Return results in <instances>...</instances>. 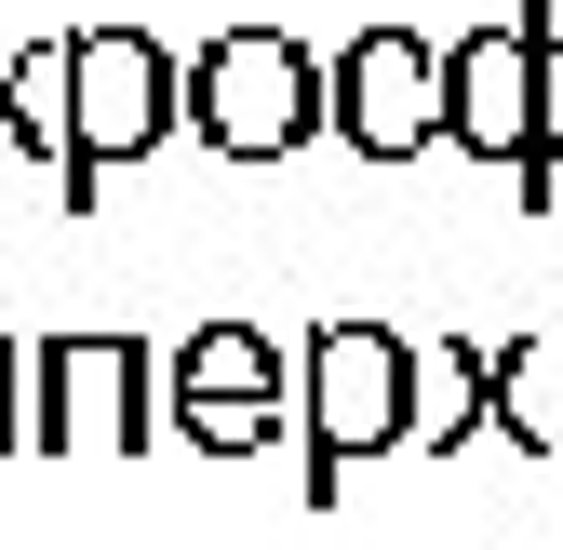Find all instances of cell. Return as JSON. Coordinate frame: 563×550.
I'll use <instances>...</instances> for the list:
<instances>
[{
	"label": "cell",
	"mask_w": 563,
	"mask_h": 550,
	"mask_svg": "<svg viewBox=\"0 0 563 550\" xmlns=\"http://www.w3.org/2000/svg\"><path fill=\"white\" fill-rule=\"evenodd\" d=\"M296 443H309V510L349 497L363 457H402L416 443V336L402 322H322L296 350Z\"/></svg>",
	"instance_id": "obj_1"
},
{
	"label": "cell",
	"mask_w": 563,
	"mask_h": 550,
	"mask_svg": "<svg viewBox=\"0 0 563 550\" xmlns=\"http://www.w3.org/2000/svg\"><path fill=\"white\" fill-rule=\"evenodd\" d=\"M162 134H188V54H162L148 28H67V175H54V201L95 216V188L121 162H162Z\"/></svg>",
	"instance_id": "obj_2"
},
{
	"label": "cell",
	"mask_w": 563,
	"mask_h": 550,
	"mask_svg": "<svg viewBox=\"0 0 563 550\" xmlns=\"http://www.w3.org/2000/svg\"><path fill=\"white\" fill-rule=\"evenodd\" d=\"M162 350L148 336H41L27 350V457H134V443H162Z\"/></svg>",
	"instance_id": "obj_3"
},
{
	"label": "cell",
	"mask_w": 563,
	"mask_h": 550,
	"mask_svg": "<svg viewBox=\"0 0 563 550\" xmlns=\"http://www.w3.org/2000/svg\"><path fill=\"white\" fill-rule=\"evenodd\" d=\"M188 134L216 162H296L322 134V54L282 28H229L188 54Z\"/></svg>",
	"instance_id": "obj_4"
},
{
	"label": "cell",
	"mask_w": 563,
	"mask_h": 550,
	"mask_svg": "<svg viewBox=\"0 0 563 550\" xmlns=\"http://www.w3.org/2000/svg\"><path fill=\"white\" fill-rule=\"evenodd\" d=\"M322 134L349 162H430L443 148V41H416V28H363V41H335L322 54Z\"/></svg>",
	"instance_id": "obj_5"
},
{
	"label": "cell",
	"mask_w": 563,
	"mask_h": 550,
	"mask_svg": "<svg viewBox=\"0 0 563 550\" xmlns=\"http://www.w3.org/2000/svg\"><path fill=\"white\" fill-rule=\"evenodd\" d=\"M443 148L497 162L510 188L537 175V14H483L470 41H443Z\"/></svg>",
	"instance_id": "obj_6"
},
{
	"label": "cell",
	"mask_w": 563,
	"mask_h": 550,
	"mask_svg": "<svg viewBox=\"0 0 563 550\" xmlns=\"http://www.w3.org/2000/svg\"><path fill=\"white\" fill-rule=\"evenodd\" d=\"M497 430V336H416V457H470Z\"/></svg>",
	"instance_id": "obj_7"
},
{
	"label": "cell",
	"mask_w": 563,
	"mask_h": 550,
	"mask_svg": "<svg viewBox=\"0 0 563 550\" xmlns=\"http://www.w3.org/2000/svg\"><path fill=\"white\" fill-rule=\"evenodd\" d=\"M162 389H175V403H216V389H268V403H296V350H282L268 322H201V336H175Z\"/></svg>",
	"instance_id": "obj_8"
},
{
	"label": "cell",
	"mask_w": 563,
	"mask_h": 550,
	"mask_svg": "<svg viewBox=\"0 0 563 550\" xmlns=\"http://www.w3.org/2000/svg\"><path fill=\"white\" fill-rule=\"evenodd\" d=\"M497 443H523V457H563V322H523V336H497Z\"/></svg>",
	"instance_id": "obj_9"
},
{
	"label": "cell",
	"mask_w": 563,
	"mask_h": 550,
	"mask_svg": "<svg viewBox=\"0 0 563 550\" xmlns=\"http://www.w3.org/2000/svg\"><path fill=\"white\" fill-rule=\"evenodd\" d=\"M0 148L67 175V41H14L0 54Z\"/></svg>",
	"instance_id": "obj_10"
},
{
	"label": "cell",
	"mask_w": 563,
	"mask_h": 550,
	"mask_svg": "<svg viewBox=\"0 0 563 550\" xmlns=\"http://www.w3.org/2000/svg\"><path fill=\"white\" fill-rule=\"evenodd\" d=\"M282 430H296V403H268V389H216V403H175V443H188V457H268Z\"/></svg>",
	"instance_id": "obj_11"
},
{
	"label": "cell",
	"mask_w": 563,
	"mask_h": 550,
	"mask_svg": "<svg viewBox=\"0 0 563 550\" xmlns=\"http://www.w3.org/2000/svg\"><path fill=\"white\" fill-rule=\"evenodd\" d=\"M523 14H537V175H523V216H537L563 175V0H523Z\"/></svg>",
	"instance_id": "obj_12"
},
{
	"label": "cell",
	"mask_w": 563,
	"mask_h": 550,
	"mask_svg": "<svg viewBox=\"0 0 563 550\" xmlns=\"http://www.w3.org/2000/svg\"><path fill=\"white\" fill-rule=\"evenodd\" d=\"M0 457H27V336H0Z\"/></svg>",
	"instance_id": "obj_13"
},
{
	"label": "cell",
	"mask_w": 563,
	"mask_h": 550,
	"mask_svg": "<svg viewBox=\"0 0 563 550\" xmlns=\"http://www.w3.org/2000/svg\"><path fill=\"white\" fill-rule=\"evenodd\" d=\"M550 484H563V457H550Z\"/></svg>",
	"instance_id": "obj_14"
}]
</instances>
